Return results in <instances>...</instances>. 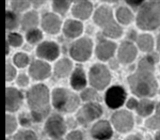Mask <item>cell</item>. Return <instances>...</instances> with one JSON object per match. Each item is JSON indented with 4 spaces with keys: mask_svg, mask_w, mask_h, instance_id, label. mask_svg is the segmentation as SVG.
<instances>
[{
    "mask_svg": "<svg viewBox=\"0 0 160 140\" xmlns=\"http://www.w3.org/2000/svg\"><path fill=\"white\" fill-rule=\"evenodd\" d=\"M137 57V48L132 43L123 42L118 48V59L123 63H130Z\"/></svg>",
    "mask_w": 160,
    "mask_h": 140,
    "instance_id": "obj_16",
    "label": "cell"
},
{
    "mask_svg": "<svg viewBox=\"0 0 160 140\" xmlns=\"http://www.w3.org/2000/svg\"><path fill=\"white\" fill-rule=\"evenodd\" d=\"M157 48L160 51V34L158 35V40H157Z\"/></svg>",
    "mask_w": 160,
    "mask_h": 140,
    "instance_id": "obj_46",
    "label": "cell"
},
{
    "mask_svg": "<svg viewBox=\"0 0 160 140\" xmlns=\"http://www.w3.org/2000/svg\"><path fill=\"white\" fill-rule=\"evenodd\" d=\"M93 6L89 1H77L73 7V15L77 18L87 19L92 13Z\"/></svg>",
    "mask_w": 160,
    "mask_h": 140,
    "instance_id": "obj_19",
    "label": "cell"
},
{
    "mask_svg": "<svg viewBox=\"0 0 160 140\" xmlns=\"http://www.w3.org/2000/svg\"><path fill=\"white\" fill-rule=\"evenodd\" d=\"M155 139H156V140H160V132H158V133L156 134V136H155Z\"/></svg>",
    "mask_w": 160,
    "mask_h": 140,
    "instance_id": "obj_47",
    "label": "cell"
},
{
    "mask_svg": "<svg viewBox=\"0 0 160 140\" xmlns=\"http://www.w3.org/2000/svg\"><path fill=\"white\" fill-rule=\"evenodd\" d=\"M97 96L96 92L92 89H87L86 91L81 93V98L83 101H92Z\"/></svg>",
    "mask_w": 160,
    "mask_h": 140,
    "instance_id": "obj_38",
    "label": "cell"
},
{
    "mask_svg": "<svg viewBox=\"0 0 160 140\" xmlns=\"http://www.w3.org/2000/svg\"><path fill=\"white\" fill-rule=\"evenodd\" d=\"M52 104L57 110L62 112H72L78 108L79 97L68 90L58 88L52 93Z\"/></svg>",
    "mask_w": 160,
    "mask_h": 140,
    "instance_id": "obj_4",
    "label": "cell"
},
{
    "mask_svg": "<svg viewBox=\"0 0 160 140\" xmlns=\"http://www.w3.org/2000/svg\"><path fill=\"white\" fill-rule=\"evenodd\" d=\"M138 103L137 101L135 100V98H130L129 101H128L127 103V107L130 108V109H132V108H135V109H137V106H138Z\"/></svg>",
    "mask_w": 160,
    "mask_h": 140,
    "instance_id": "obj_42",
    "label": "cell"
},
{
    "mask_svg": "<svg viewBox=\"0 0 160 140\" xmlns=\"http://www.w3.org/2000/svg\"><path fill=\"white\" fill-rule=\"evenodd\" d=\"M28 82H29V80H28V77L26 76V75H20L18 77V79H17V84H18L20 87H26V86L28 85Z\"/></svg>",
    "mask_w": 160,
    "mask_h": 140,
    "instance_id": "obj_41",
    "label": "cell"
},
{
    "mask_svg": "<svg viewBox=\"0 0 160 140\" xmlns=\"http://www.w3.org/2000/svg\"><path fill=\"white\" fill-rule=\"evenodd\" d=\"M94 22L96 23V25L102 27V30H104L105 28H107L108 26H110L111 24L114 23L112 10L105 6L98 8L94 14Z\"/></svg>",
    "mask_w": 160,
    "mask_h": 140,
    "instance_id": "obj_13",
    "label": "cell"
},
{
    "mask_svg": "<svg viewBox=\"0 0 160 140\" xmlns=\"http://www.w3.org/2000/svg\"><path fill=\"white\" fill-rule=\"evenodd\" d=\"M72 62L68 59H61L59 62H57L55 66V74L60 78L66 77L72 72Z\"/></svg>",
    "mask_w": 160,
    "mask_h": 140,
    "instance_id": "obj_22",
    "label": "cell"
},
{
    "mask_svg": "<svg viewBox=\"0 0 160 140\" xmlns=\"http://www.w3.org/2000/svg\"><path fill=\"white\" fill-rule=\"evenodd\" d=\"M14 140H38L37 135L32 131H20L14 137Z\"/></svg>",
    "mask_w": 160,
    "mask_h": 140,
    "instance_id": "obj_31",
    "label": "cell"
},
{
    "mask_svg": "<svg viewBox=\"0 0 160 140\" xmlns=\"http://www.w3.org/2000/svg\"><path fill=\"white\" fill-rule=\"evenodd\" d=\"M38 16L35 12L27 13L22 20V29L27 31L33 30L38 26Z\"/></svg>",
    "mask_w": 160,
    "mask_h": 140,
    "instance_id": "obj_23",
    "label": "cell"
},
{
    "mask_svg": "<svg viewBox=\"0 0 160 140\" xmlns=\"http://www.w3.org/2000/svg\"><path fill=\"white\" fill-rule=\"evenodd\" d=\"M14 63L18 67H25L29 63V58H28V56L26 54L18 53L14 57Z\"/></svg>",
    "mask_w": 160,
    "mask_h": 140,
    "instance_id": "obj_34",
    "label": "cell"
},
{
    "mask_svg": "<svg viewBox=\"0 0 160 140\" xmlns=\"http://www.w3.org/2000/svg\"><path fill=\"white\" fill-rule=\"evenodd\" d=\"M15 75H16V70H15L10 63H8L7 64V70H6V78H7V80H8V81L12 80L15 77Z\"/></svg>",
    "mask_w": 160,
    "mask_h": 140,
    "instance_id": "obj_39",
    "label": "cell"
},
{
    "mask_svg": "<svg viewBox=\"0 0 160 140\" xmlns=\"http://www.w3.org/2000/svg\"><path fill=\"white\" fill-rule=\"evenodd\" d=\"M22 103V95L15 88H7L6 91V107L8 111L18 110Z\"/></svg>",
    "mask_w": 160,
    "mask_h": 140,
    "instance_id": "obj_12",
    "label": "cell"
},
{
    "mask_svg": "<svg viewBox=\"0 0 160 140\" xmlns=\"http://www.w3.org/2000/svg\"><path fill=\"white\" fill-rule=\"evenodd\" d=\"M91 134L97 140H108L112 137V128H111L109 122L98 121L92 127Z\"/></svg>",
    "mask_w": 160,
    "mask_h": 140,
    "instance_id": "obj_15",
    "label": "cell"
},
{
    "mask_svg": "<svg viewBox=\"0 0 160 140\" xmlns=\"http://www.w3.org/2000/svg\"><path fill=\"white\" fill-rule=\"evenodd\" d=\"M66 131V126L64 123V120L60 116H51L48 118L45 124V132L50 137L55 139L61 138Z\"/></svg>",
    "mask_w": 160,
    "mask_h": 140,
    "instance_id": "obj_9",
    "label": "cell"
},
{
    "mask_svg": "<svg viewBox=\"0 0 160 140\" xmlns=\"http://www.w3.org/2000/svg\"><path fill=\"white\" fill-rule=\"evenodd\" d=\"M8 43L10 44V45L14 46V47H18L22 44V35L18 34V33H10L9 35H8Z\"/></svg>",
    "mask_w": 160,
    "mask_h": 140,
    "instance_id": "obj_35",
    "label": "cell"
},
{
    "mask_svg": "<svg viewBox=\"0 0 160 140\" xmlns=\"http://www.w3.org/2000/svg\"><path fill=\"white\" fill-rule=\"evenodd\" d=\"M87 85V78L84 71L80 67H77L73 72L71 77V86L75 90H81L86 87Z\"/></svg>",
    "mask_w": 160,
    "mask_h": 140,
    "instance_id": "obj_21",
    "label": "cell"
},
{
    "mask_svg": "<svg viewBox=\"0 0 160 140\" xmlns=\"http://www.w3.org/2000/svg\"><path fill=\"white\" fill-rule=\"evenodd\" d=\"M12 7L14 10L18 12L25 11L26 9L30 7V2L29 1H13L12 2Z\"/></svg>",
    "mask_w": 160,
    "mask_h": 140,
    "instance_id": "obj_37",
    "label": "cell"
},
{
    "mask_svg": "<svg viewBox=\"0 0 160 140\" xmlns=\"http://www.w3.org/2000/svg\"><path fill=\"white\" fill-rule=\"evenodd\" d=\"M29 73L33 78L37 80L46 79L50 75V66L46 62L37 60L31 64Z\"/></svg>",
    "mask_w": 160,
    "mask_h": 140,
    "instance_id": "obj_14",
    "label": "cell"
},
{
    "mask_svg": "<svg viewBox=\"0 0 160 140\" xmlns=\"http://www.w3.org/2000/svg\"><path fill=\"white\" fill-rule=\"evenodd\" d=\"M138 69L141 70H146V71H153L154 72V60L152 57H145L139 62Z\"/></svg>",
    "mask_w": 160,
    "mask_h": 140,
    "instance_id": "obj_32",
    "label": "cell"
},
{
    "mask_svg": "<svg viewBox=\"0 0 160 140\" xmlns=\"http://www.w3.org/2000/svg\"><path fill=\"white\" fill-rule=\"evenodd\" d=\"M20 123L22 124V125H25V126H27V125H29V123H30V119L28 118V117H26V116H20Z\"/></svg>",
    "mask_w": 160,
    "mask_h": 140,
    "instance_id": "obj_43",
    "label": "cell"
},
{
    "mask_svg": "<svg viewBox=\"0 0 160 140\" xmlns=\"http://www.w3.org/2000/svg\"><path fill=\"white\" fill-rule=\"evenodd\" d=\"M145 124H146L148 127L152 128V129L160 128V102L158 103V105H157L156 113H155V116L148 119L145 122Z\"/></svg>",
    "mask_w": 160,
    "mask_h": 140,
    "instance_id": "obj_28",
    "label": "cell"
},
{
    "mask_svg": "<svg viewBox=\"0 0 160 140\" xmlns=\"http://www.w3.org/2000/svg\"><path fill=\"white\" fill-rule=\"evenodd\" d=\"M126 100V92L120 86H114L111 87L105 95V101L108 107L111 109H115L123 105Z\"/></svg>",
    "mask_w": 160,
    "mask_h": 140,
    "instance_id": "obj_10",
    "label": "cell"
},
{
    "mask_svg": "<svg viewBox=\"0 0 160 140\" xmlns=\"http://www.w3.org/2000/svg\"><path fill=\"white\" fill-rule=\"evenodd\" d=\"M43 38V33L42 31H40L38 29H33L27 32V40L30 44H35L38 41H41Z\"/></svg>",
    "mask_w": 160,
    "mask_h": 140,
    "instance_id": "obj_30",
    "label": "cell"
},
{
    "mask_svg": "<svg viewBox=\"0 0 160 140\" xmlns=\"http://www.w3.org/2000/svg\"><path fill=\"white\" fill-rule=\"evenodd\" d=\"M137 25L143 30L158 28L160 26V1L144 2L137 16Z\"/></svg>",
    "mask_w": 160,
    "mask_h": 140,
    "instance_id": "obj_3",
    "label": "cell"
},
{
    "mask_svg": "<svg viewBox=\"0 0 160 140\" xmlns=\"http://www.w3.org/2000/svg\"><path fill=\"white\" fill-rule=\"evenodd\" d=\"M129 87L137 96L151 97L157 92V82L153 71L138 69L135 74L128 77Z\"/></svg>",
    "mask_w": 160,
    "mask_h": 140,
    "instance_id": "obj_2",
    "label": "cell"
},
{
    "mask_svg": "<svg viewBox=\"0 0 160 140\" xmlns=\"http://www.w3.org/2000/svg\"><path fill=\"white\" fill-rule=\"evenodd\" d=\"M71 6V1H53L52 8L57 13H65Z\"/></svg>",
    "mask_w": 160,
    "mask_h": 140,
    "instance_id": "obj_33",
    "label": "cell"
},
{
    "mask_svg": "<svg viewBox=\"0 0 160 140\" xmlns=\"http://www.w3.org/2000/svg\"><path fill=\"white\" fill-rule=\"evenodd\" d=\"M64 34L68 38L74 39L77 38L81 34L82 30H83V26L78 20H68V22L64 24Z\"/></svg>",
    "mask_w": 160,
    "mask_h": 140,
    "instance_id": "obj_20",
    "label": "cell"
},
{
    "mask_svg": "<svg viewBox=\"0 0 160 140\" xmlns=\"http://www.w3.org/2000/svg\"><path fill=\"white\" fill-rule=\"evenodd\" d=\"M37 54L41 58L53 61L59 56L60 50H59V46L55 42H43L42 44L38 45Z\"/></svg>",
    "mask_w": 160,
    "mask_h": 140,
    "instance_id": "obj_11",
    "label": "cell"
},
{
    "mask_svg": "<svg viewBox=\"0 0 160 140\" xmlns=\"http://www.w3.org/2000/svg\"><path fill=\"white\" fill-rule=\"evenodd\" d=\"M154 110V103L149 100H142L138 103L137 106V112L140 116L146 117L149 116Z\"/></svg>",
    "mask_w": 160,
    "mask_h": 140,
    "instance_id": "obj_24",
    "label": "cell"
},
{
    "mask_svg": "<svg viewBox=\"0 0 160 140\" xmlns=\"http://www.w3.org/2000/svg\"><path fill=\"white\" fill-rule=\"evenodd\" d=\"M128 4H131L132 7H138V6H141V4H143V2L142 1H127Z\"/></svg>",
    "mask_w": 160,
    "mask_h": 140,
    "instance_id": "obj_44",
    "label": "cell"
},
{
    "mask_svg": "<svg viewBox=\"0 0 160 140\" xmlns=\"http://www.w3.org/2000/svg\"><path fill=\"white\" fill-rule=\"evenodd\" d=\"M90 82L95 89L102 90L109 85L111 75L109 70L102 64H95L90 70Z\"/></svg>",
    "mask_w": 160,
    "mask_h": 140,
    "instance_id": "obj_5",
    "label": "cell"
},
{
    "mask_svg": "<svg viewBox=\"0 0 160 140\" xmlns=\"http://www.w3.org/2000/svg\"><path fill=\"white\" fill-rule=\"evenodd\" d=\"M115 51V44L111 41H102L96 47L97 58L102 61L110 59Z\"/></svg>",
    "mask_w": 160,
    "mask_h": 140,
    "instance_id": "obj_18",
    "label": "cell"
},
{
    "mask_svg": "<svg viewBox=\"0 0 160 140\" xmlns=\"http://www.w3.org/2000/svg\"><path fill=\"white\" fill-rule=\"evenodd\" d=\"M112 124L117 131L121 133H126L129 132L133 127V118L130 112L126 110H120L117 111L112 115Z\"/></svg>",
    "mask_w": 160,
    "mask_h": 140,
    "instance_id": "obj_8",
    "label": "cell"
},
{
    "mask_svg": "<svg viewBox=\"0 0 160 140\" xmlns=\"http://www.w3.org/2000/svg\"><path fill=\"white\" fill-rule=\"evenodd\" d=\"M6 124H7L6 132H7L8 135L13 133V132H14L17 127V122H16V120H15V118L12 116H9V115H8L7 118H6Z\"/></svg>",
    "mask_w": 160,
    "mask_h": 140,
    "instance_id": "obj_36",
    "label": "cell"
},
{
    "mask_svg": "<svg viewBox=\"0 0 160 140\" xmlns=\"http://www.w3.org/2000/svg\"><path fill=\"white\" fill-rule=\"evenodd\" d=\"M139 48L142 51H151L154 47V40L149 34H142L137 40Z\"/></svg>",
    "mask_w": 160,
    "mask_h": 140,
    "instance_id": "obj_25",
    "label": "cell"
},
{
    "mask_svg": "<svg viewBox=\"0 0 160 140\" xmlns=\"http://www.w3.org/2000/svg\"><path fill=\"white\" fill-rule=\"evenodd\" d=\"M31 108V117L35 122H41L49 112V92L46 86L37 85L27 94Z\"/></svg>",
    "mask_w": 160,
    "mask_h": 140,
    "instance_id": "obj_1",
    "label": "cell"
},
{
    "mask_svg": "<svg viewBox=\"0 0 160 140\" xmlns=\"http://www.w3.org/2000/svg\"><path fill=\"white\" fill-rule=\"evenodd\" d=\"M117 18L118 22L122 23L123 25H128L131 23L133 16L129 9H127V8H125V7H121L117 11Z\"/></svg>",
    "mask_w": 160,
    "mask_h": 140,
    "instance_id": "obj_26",
    "label": "cell"
},
{
    "mask_svg": "<svg viewBox=\"0 0 160 140\" xmlns=\"http://www.w3.org/2000/svg\"><path fill=\"white\" fill-rule=\"evenodd\" d=\"M102 113V106L96 103H89L84 105L80 109V111L77 115V119L81 124L87 125L88 123L94 121L95 119L99 118Z\"/></svg>",
    "mask_w": 160,
    "mask_h": 140,
    "instance_id": "obj_7",
    "label": "cell"
},
{
    "mask_svg": "<svg viewBox=\"0 0 160 140\" xmlns=\"http://www.w3.org/2000/svg\"><path fill=\"white\" fill-rule=\"evenodd\" d=\"M68 140H83V134L79 131H75V132H71L68 137H66Z\"/></svg>",
    "mask_w": 160,
    "mask_h": 140,
    "instance_id": "obj_40",
    "label": "cell"
},
{
    "mask_svg": "<svg viewBox=\"0 0 160 140\" xmlns=\"http://www.w3.org/2000/svg\"><path fill=\"white\" fill-rule=\"evenodd\" d=\"M125 140H143L141 138V137H139V136H137V135H132V136H129V137H127Z\"/></svg>",
    "mask_w": 160,
    "mask_h": 140,
    "instance_id": "obj_45",
    "label": "cell"
},
{
    "mask_svg": "<svg viewBox=\"0 0 160 140\" xmlns=\"http://www.w3.org/2000/svg\"><path fill=\"white\" fill-rule=\"evenodd\" d=\"M7 140H9V139H7Z\"/></svg>",
    "mask_w": 160,
    "mask_h": 140,
    "instance_id": "obj_48",
    "label": "cell"
},
{
    "mask_svg": "<svg viewBox=\"0 0 160 140\" xmlns=\"http://www.w3.org/2000/svg\"><path fill=\"white\" fill-rule=\"evenodd\" d=\"M104 34L108 38H120L122 35V28L118 26L117 23H113L110 26H108L107 28L104 29Z\"/></svg>",
    "mask_w": 160,
    "mask_h": 140,
    "instance_id": "obj_27",
    "label": "cell"
},
{
    "mask_svg": "<svg viewBox=\"0 0 160 140\" xmlns=\"http://www.w3.org/2000/svg\"><path fill=\"white\" fill-rule=\"evenodd\" d=\"M6 26L8 30H13L18 26V17L14 12L7 11L6 14Z\"/></svg>",
    "mask_w": 160,
    "mask_h": 140,
    "instance_id": "obj_29",
    "label": "cell"
},
{
    "mask_svg": "<svg viewBox=\"0 0 160 140\" xmlns=\"http://www.w3.org/2000/svg\"><path fill=\"white\" fill-rule=\"evenodd\" d=\"M42 26L43 29L47 31L50 34H56L59 32L61 27V20L57 16L56 14L52 13H47L43 16L42 19Z\"/></svg>",
    "mask_w": 160,
    "mask_h": 140,
    "instance_id": "obj_17",
    "label": "cell"
},
{
    "mask_svg": "<svg viewBox=\"0 0 160 140\" xmlns=\"http://www.w3.org/2000/svg\"><path fill=\"white\" fill-rule=\"evenodd\" d=\"M93 44L87 38L77 40L69 49V54L77 61H87L91 57Z\"/></svg>",
    "mask_w": 160,
    "mask_h": 140,
    "instance_id": "obj_6",
    "label": "cell"
}]
</instances>
